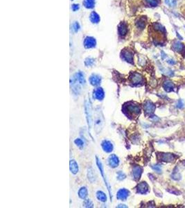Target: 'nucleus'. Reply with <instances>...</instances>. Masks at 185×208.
Wrapping results in <instances>:
<instances>
[{
    "label": "nucleus",
    "instance_id": "f257e3e1",
    "mask_svg": "<svg viewBox=\"0 0 185 208\" xmlns=\"http://www.w3.org/2000/svg\"><path fill=\"white\" fill-rule=\"evenodd\" d=\"M92 121L95 132L99 134L102 130L103 124H104V119H103L102 112H101L100 108L96 109L94 117H92Z\"/></svg>",
    "mask_w": 185,
    "mask_h": 208
},
{
    "label": "nucleus",
    "instance_id": "f03ea898",
    "mask_svg": "<svg viewBox=\"0 0 185 208\" xmlns=\"http://www.w3.org/2000/svg\"><path fill=\"white\" fill-rule=\"evenodd\" d=\"M85 112H86L87 124H88L89 128H91V124H92V113H91V107L89 101H86L85 102Z\"/></svg>",
    "mask_w": 185,
    "mask_h": 208
},
{
    "label": "nucleus",
    "instance_id": "7ed1b4c3",
    "mask_svg": "<svg viewBox=\"0 0 185 208\" xmlns=\"http://www.w3.org/2000/svg\"><path fill=\"white\" fill-rule=\"evenodd\" d=\"M126 110L128 115H131L132 116L137 115L140 112V108L138 106L134 104H131L126 106Z\"/></svg>",
    "mask_w": 185,
    "mask_h": 208
},
{
    "label": "nucleus",
    "instance_id": "20e7f679",
    "mask_svg": "<svg viewBox=\"0 0 185 208\" xmlns=\"http://www.w3.org/2000/svg\"><path fill=\"white\" fill-rule=\"evenodd\" d=\"M84 45L87 49L94 47L96 45V40L92 37H86L84 41Z\"/></svg>",
    "mask_w": 185,
    "mask_h": 208
},
{
    "label": "nucleus",
    "instance_id": "39448f33",
    "mask_svg": "<svg viewBox=\"0 0 185 208\" xmlns=\"http://www.w3.org/2000/svg\"><path fill=\"white\" fill-rule=\"evenodd\" d=\"M108 162H109L110 166L112 167V168H115V167H117L118 165H119V158L117 157V155H112L109 157Z\"/></svg>",
    "mask_w": 185,
    "mask_h": 208
},
{
    "label": "nucleus",
    "instance_id": "423d86ee",
    "mask_svg": "<svg viewBox=\"0 0 185 208\" xmlns=\"http://www.w3.org/2000/svg\"><path fill=\"white\" fill-rule=\"evenodd\" d=\"M155 109V106L150 101H147L145 104V106H144V110H145V112L146 114L150 115L152 113L154 112Z\"/></svg>",
    "mask_w": 185,
    "mask_h": 208
},
{
    "label": "nucleus",
    "instance_id": "0eeeda50",
    "mask_svg": "<svg viewBox=\"0 0 185 208\" xmlns=\"http://www.w3.org/2000/svg\"><path fill=\"white\" fill-rule=\"evenodd\" d=\"M129 195V191L126 189H122L118 191L117 193V199L122 201H125L127 199Z\"/></svg>",
    "mask_w": 185,
    "mask_h": 208
},
{
    "label": "nucleus",
    "instance_id": "6e6552de",
    "mask_svg": "<svg viewBox=\"0 0 185 208\" xmlns=\"http://www.w3.org/2000/svg\"><path fill=\"white\" fill-rule=\"evenodd\" d=\"M121 57L123 58V60H125L126 61L131 62L132 63L133 60V55L131 51H123V53L121 54Z\"/></svg>",
    "mask_w": 185,
    "mask_h": 208
},
{
    "label": "nucleus",
    "instance_id": "1a4fd4ad",
    "mask_svg": "<svg viewBox=\"0 0 185 208\" xmlns=\"http://www.w3.org/2000/svg\"><path fill=\"white\" fill-rule=\"evenodd\" d=\"M96 163H97V165H98V167H99V169H100V171H101V174H102V176L103 178V179H104V181H105V184L106 185V186L107 187V189H108V191H109V192L110 194V196H111V192H110V187L109 186V185L107 184V183L106 182V179H105V175H104V171H103V165L102 164H101V161L99 160V159L98 158V157H96Z\"/></svg>",
    "mask_w": 185,
    "mask_h": 208
},
{
    "label": "nucleus",
    "instance_id": "9d476101",
    "mask_svg": "<svg viewBox=\"0 0 185 208\" xmlns=\"http://www.w3.org/2000/svg\"><path fill=\"white\" fill-rule=\"evenodd\" d=\"M94 97L98 100H102L104 98V92L102 88H99L94 91Z\"/></svg>",
    "mask_w": 185,
    "mask_h": 208
},
{
    "label": "nucleus",
    "instance_id": "9b49d317",
    "mask_svg": "<svg viewBox=\"0 0 185 208\" xmlns=\"http://www.w3.org/2000/svg\"><path fill=\"white\" fill-rule=\"evenodd\" d=\"M161 155H158L160 157V159H162L164 162H173L174 160L173 155L170 154V153H160Z\"/></svg>",
    "mask_w": 185,
    "mask_h": 208
},
{
    "label": "nucleus",
    "instance_id": "f8f14e48",
    "mask_svg": "<svg viewBox=\"0 0 185 208\" xmlns=\"http://www.w3.org/2000/svg\"><path fill=\"white\" fill-rule=\"evenodd\" d=\"M74 80L78 83L79 84H85V80L84 77V74H83L81 72H77V73L74 75Z\"/></svg>",
    "mask_w": 185,
    "mask_h": 208
},
{
    "label": "nucleus",
    "instance_id": "ddd939ff",
    "mask_svg": "<svg viewBox=\"0 0 185 208\" xmlns=\"http://www.w3.org/2000/svg\"><path fill=\"white\" fill-rule=\"evenodd\" d=\"M148 190V186L146 183H141L137 186V191L140 194H146Z\"/></svg>",
    "mask_w": 185,
    "mask_h": 208
},
{
    "label": "nucleus",
    "instance_id": "4468645a",
    "mask_svg": "<svg viewBox=\"0 0 185 208\" xmlns=\"http://www.w3.org/2000/svg\"><path fill=\"white\" fill-rule=\"evenodd\" d=\"M102 147L105 152H111L113 149V146L112 144L109 141H103L102 142Z\"/></svg>",
    "mask_w": 185,
    "mask_h": 208
},
{
    "label": "nucleus",
    "instance_id": "2eb2a0df",
    "mask_svg": "<svg viewBox=\"0 0 185 208\" xmlns=\"http://www.w3.org/2000/svg\"><path fill=\"white\" fill-rule=\"evenodd\" d=\"M131 79L134 84H139L143 81V78H142V76L140 75L139 74L137 73L133 74V75L131 77Z\"/></svg>",
    "mask_w": 185,
    "mask_h": 208
},
{
    "label": "nucleus",
    "instance_id": "dca6fc26",
    "mask_svg": "<svg viewBox=\"0 0 185 208\" xmlns=\"http://www.w3.org/2000/svg\"><path fill=\"white\" fill-rule=\"evenodd\" d=\"M89 82L92 86H98L101 83V78L98 75H92L90 76Z\"/></svg>",
    "mask_w": 185,
    "mask_h": 208
},
{
    "label": "nucleus",
    "instance_id": "f3484780",
    "mask_svg": "<svg viewBox=\"0 0 185 208\" xmlns=\"http://www.w3.org/2000/svg\"><path fill=\"white\" fill-rule=\"evenodd\" d=\"M119 35H121L122 36H125L126 34L127 31H128V28H127V25L126 23H121L120 24V25L119 26Z\"/></svg>",
    "mask_w": 185,
    "mask_h": 208
},
{
    "label": "nucleus",
    "instance_id": "a211bd4d",
    "mask_svg": "<svg viewBox=\"0 0 185 208\" xmlns=\"http://www.w3.org/2000/svg\"><path fill=\"white\" fill-rule=\"evenodd\" d=\"M141 171H142V169L140 168L139 167H135L133 170V175L134 178L135 180L139 179V178L141 176Z\"/></svg>",
    "mask_w": 185,
    "mask_h": 208
},
{
    "label": "nucleus",
    "instance_id": "6ab92c4d",
    "mask_svg": "<svg viewBox=\"0 0 185 208\" xmlns=\"http://www.w3.org/2000/svg\"><path fill=\"white\" fill-rule=\"evenodd\" d=\"M70 171H72V173H74V174H76L78 171V165H77L76 162L75 160L70 161Z\"/></svg>",
    "mask_w": 185,
    "mask_h": 208
},
{
    "label": "nucleus",
    "instance_id": "aec40b11",
    "mask_svg": "<svg viewBox=\"0 0 185 208\" xmlns=\"http://www.w3.org/2000/svg\"><path fill=\"white\" fill-rule=\"evenodd\" d=\"M89 19H90L91 22H92V23L94 24H97L100 21V17H99L98 14L95 13V12H92V13H91L90 16H89Z\"/></svg>",
    "mask_w": 185,
    "mask_h": 208
},
{
    "label": "nucleus",
    "instance_id": "412c9836",
    "mask_svg": "<svg viewBox=\"0 0 185 208\" xmlns=\"http://www.w3.org/2000/svg\"><path fill=\"white\" fill-rule=\"evenodd\" d=\"M163 87H164V88L165 89L166 91H167V92H170V91L173 90L174 85L172 82H170V80H166V81L164 83Z\"/></svg>",
    "mask_w": 185,
    "mask_h": 208
},
{
    "label": "nucleus",
    "instance_id": "4be33fe9",
    "mask_svg": "<svg viewBox=\"0 0 185 208\" xmlns=\"http://www.w3.org/2000/svg\"><path fill=\"white\" fill-rule=\"evenodd\" d=\"M173 49L175 51H180L184 49V45H183V44L181 43L180 42L176 41L173 44Z\"/></svg>",
    "mask_w": 185,
    "mask_h": 208
},
{
    "label": "nucleus",
    "instance_id": "5701e85b",
    "mask_svg": "<svg viewBox=\"0 0 185 208\" xmlns=\"http://www.w3.org/2000/svg\"><path fill=\"white\" fill-rule=\"evenodd\" d=\"M95 0H84L83 1V5L87 9H92L94 7Z\"/></svg>",
    "mask_w": 185,
    "mask_h": 208
},
{
    "label": "nucleus",
    "instance_id": "b1692460",
    "mask_svg": "<svg viewBox=\"0 0 185 208\" xmlns=\"http://www.w3.org/2000/svg\"><path fill=\"white\" fill-rule=\"evenodd\" d=\"M78 195L81 199H85V198L87 196V189H86V187H82V188H81V189L78 191Z\"/></svg>",
    "mask_w": 185,
    "mask_h": 208
},
{
    "label": "nucleus",
    "instance_id": "393cba45",
    "mask_svg": "<svg viewBox=\"0 0 185 208\" xmlns=\"http://www.w3.org/2000/svg\"><path fill=\"white\" fill-rule=\"evenodd\" d=\"M87 177H88V180L90 182H94L96 180V176L94 175V172L91 169H88V173H87Z\"/></svg>",
    "mask_w": 185,
    "mask_h": 208
},
{
    "label": "nucleus",
    "instance_id": "a878e982",
    "mask_svg": "<svg viewBox=\"0 0 185 208\" xmlns=\"http://www.w3.org/2000/svg\"><path fill=\"white\" fill-rule=\"evenodd\" d=\"M96 196H97V199H98L99 201L102 202L106 201V199H107L106 195H105L103 192H102V191H99L98 192L96 193Z\"/></svg>",
    "mask_w": 185,
    "mask_h": 208
},
{
    "label": "nucleus",
    "instance_id": "bb28decb",
    "mask_svg": "<svg viewBox=\"0 0 185 208\" xmlns=\"http://www.w3.org/2000/svg\"><path fill=\"white\" fill-rule=\"evenodd\" d=\"M136 25H137V27L139 28V29H144V27H145L146 23H145V21H144L143 19H140L136 22Z\"/></svg>",
    "mask_w": 185,
    "mask_h": 208
},
{
    "label": "nucleus",
    "instance_id": "cd10ccee",
    "mask_svg": "<svg viewBox=\"0 0 185 208\" xmlns=\"http://www.w3.org/2000/svg\"><path fill=\"white\" fill-rule=\"evenodd\" d=\"M154 28H155L156 30H157V31H159L164 32V33L166 32L164 27L162 25H160V24H159V23H155V24H154Z\"/></svg>",
    "mask_w": 185,
    "mask_h": 208
},
{
    "label": "nucleus",
    "instance_id": "c85d7f7f",
    "mask_svg": "<svg viewBox=\"0 0 185 208\" xmlns=\"http://www.w3.org/2000/svg\"><path fill=\"white\" fill-rule=\"evenodd\" d=\"M94 63V60L93 59V58H87V59L85 60V65L87 66V67L93 65V64Z\"/></svg>",
    "mask_w": 185,
    "mask_h": 208
},
{
    "label": "nucleus",
    "instance_id": "c756f323",
    "mask_svg": "<svg viewBox=\"0 0 185 208\" xmlns=\"http://www.w3.org/2000/svg\"><path fill=\"white\" fill-rule=\"evenodd\" d=\"M72 29L74 30V32H78L80 29V25L77 22H74L72 25Z\"/></svg>",
    "mask_w": 185,
    "mask_h": 208
},
{
    "label": "nucleus",
    "instance_id": "7c9ffc66",
    "mask_svg": "<svg viewBox=\"0 0 185 208\" xmlns=\"http://www.w3.org/2000/svg\"><path fill=\"white\" fill-rule=\"evenodd\" d=\"M84 206L86 207H93V203L90 200H86L84 202Z\"/></svg>",
    "mask_w": 185,
    "mask_h": 208
},
{
    "label": "nucleus",
    "instance_id": "2f4dec72",
    "mask_svg": "<svg viewBox=\"0 0 185 208\" xmlns=\"http://www.w3.org/2000/svg\"><path fill=\"white\" fill-rule=\"evenodd\" d=\"M146 1H147L151 7H157V0H146Z\"/></svg>",
    "mask_w": 185,
    "mask_h": 208
},
{
    "label": "nucleus",
    "instance_id": "473e14b6",
    "mask_svg": "<svg viewBox=\"0 0 185 208\" xmlns=\"http://www.w3.org/2000/svg\"><path fill=\"white\" fill-rule=\"evenodd\" d=\"M75 144H76L78 146H83V141L82 140H81V139H76V140L74 141Z\"/></svg>",
    "mask_w": 185,
    "mask_h": 208
},
{
    "label": "nucleus",
    "instance_id": "72a5a7b5",
    "mask_svg": "<svg viewBox=\"0 0 185 208\" xmlns=\"http://www.w3.org/2000/svg\"><path fill=\"white\" fill-rule=\"evenodd\" d=\"M126 178V175L123 173L121 172V171H119V173H118V179L119 180H123Z\"/></svg>",
    "mask_w": 185,
    "mask_h": 208
},
{
    "label": "nucleus",
    "instance_id": "f704fd0d",
    "mask_svg": "<svg viewBox=\"0 0 185 208\" xmlns=\"http://www.w3.org/2000/svg\"><path fill=\"white\" fill-rule=\"evenodd\" d=\"M72 10L74 11H78V10L79 9V5L78 4H73L72 5Z\"/></svg>",
    "mask_w": 185,
    "mask_h": 208
},
{
    "label": "nucleus",
    "instance_id": "c9c22d12",
    "mask_svg": "<svg viewBox=\"0 0 185 208\" xmlns=\"http://www.w3.org/2000/svg\"><path fill=\"white\" fill-rule=\"evenodd\" d=\"M177 106H178V108H183V106H184V104H183L182 101V100L179 101L178 103V105H177Z\"/></svg>",
    "mask_w": 185,
    "mask_h": 208
},
{
    "label": "nucleus",
    "instance_id": "e433bc0d",
    "mask_svg": "<svg viewBox=\"0 0 185 208\" xmlns=\"http://www.w3.org/2000/svg\"><path fill=\"white\" fill-rule=\"evenodd\" d=\"M152 169H155V171H157V172H159V173H160L162 171L161 167H160V166H153V167H152Z\"/></svg>",
    "mask_w": 185,
    "mask_h": 208
},
{
    "label": "nucleus",
    "instance_id": "4c0bfd02",
    "mask_svg": "<svg viewBox=\"0 0 185 208\" xmlns=\"http://www.w3.org/2000/svg\"><path fill=\"white\" fill-rule=\"evenodd\" d=\"M167 62L168 64H170V65H176V61L175 60H173V59H169V60H167Z\"/></svg>",
    "mask_w": 185,
    "mask_h": 208
},
{
    "label": "nucleus",
    "instance_id": "58836bf2",
    "mask_svg": "<svg viewBox=\"0 0 185 208\" xmlns=\"http://www.w3.org/2000/svg\"><path fill=\"white\" fill-rule=\"evenodd\" d=\"M171 3L174 6V7H176L177 4V0H171Z\"/></svg>",
    "mask_w": 185,
    "mask_h": 208
},
{
    "label": "nucleus",
    "instance_id": "ea45409f",
    "mask_svg": "<svg viewBox=\"0 0 185 208\" xmlns=\"http://www.w3.org/2000/svg\"><path fill=\"white\" fill-rule=\"evenodd\" d=\"M176 33H177V36H178V38H180V40H182V37H181V36H180V34H178V32H176Z\"/></svg>",
    "mask_w": 185,
    "mask_h": 208
}]
</instances>
